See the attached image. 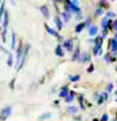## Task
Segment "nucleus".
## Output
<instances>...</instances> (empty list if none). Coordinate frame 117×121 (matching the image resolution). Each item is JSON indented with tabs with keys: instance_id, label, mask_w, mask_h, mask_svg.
Returning a JSON list of instances; mask_svg holds the SVG:
<instances>
[{
	"instance_id": "f257e3e1",
	"label": "nucleus",
	"mask_w": 117,
	"mask_h": 121,
	"mask_svg": "<svg viewBox=\"0 0 117 121\" xmlns=\"http://www.w3.org/2000/svg\"><path fill=\"white\" fill-rule=\"evenodd\" d=\"M93 42H94L93 55H94V56H101V55H102V42H104L102 35H97V37L93 39Z\"/></svg>"
},
{
	"instance_id": "f03ea898",
	"label": "nucleus",
	"mask_w": 117,
	"mask_h": 121,
	"mask_svg": "<svg viewBox=\"0 0 117 121\" xmlns=\"http://www.w3.org/2000/svg\"><path fill=\"white\" fill-rule=\"evenodd\" d=\"M25 46H26V45L23 44L22 41H21V42H18V46H17V67L21 64L23 52H25Z\"/></svg>"
},
{
	"instance_id": "7ed1b4c3",
	"label": "nucleus",
	"mask_w": 117,
	"mask_h": 121,
	"mask_svg": "<svg viewBox=\"0 0 117 121\" xmlns=\"http://www.w3.org/2000/svg\"><path fill=\"white\" fill-rule=\"evenodd\" d=\"M12 113V108L11 106H6V108H3V110L0 112V121H6Z\"/></svg>"
},
{
	"instance_id": "20e7f679",
	"label": "nucleus",
	"mask_w": 117,
	"mask_h": 121,
	"mask_svg": "<svg viewBox=\"0 0 117 121\" xmlns=\"http://www.w3.org/2000/svg\"><path fill=\"white\" fill-rule=\"evenodd\" d=\"M29 50H30V45H26L25 46V52H23V56H22V60H21V64L17 67V71H21L22 67L25 65V63L27 60V56H29Z\"/></svg>"
},
{
	"instance_id": "39448f33",
	"label": "nucleus",
	"mask_w": 117,
	"mask_h": 121,
	"mask_svg": "<svg viewBox=\"0 0 117 121\" xmlns=\"http://www.w3.org/2000/svg\"><path fill=\"white\" fill-rule=\"evenodd\" d=\"M45 29H46V31H48L49 35H52V37H55L57 39H63V37L59 34V30H55V29H52L50 26H48V25H45Z\"/></svg>"
},
{
	"instance_id": "423d86ee",
	"label": "nucleus",
	"mask_w": 117,
	"mask_h": 121,
	"mask_svg": "<svg viewBox=\"0 0 117 121\" xmlns=\"http://www.w3.org/2000/svg\"><path fill=\"white\" fill-rule=\"evenodd\" d=\"M109 49H110V53L116 56L117 55V38H110L109 39Z\"/></svg>"
},
{
	"instance_id": "0eeeda50",
	"label": "nucleus",
	"mask_w": 117,
	"mask_h": 121,
	"mask_svg": "<svg viewBox=\"0 0 117 121\" xmlns=\"http://www.w3.org/2000/svg\"><path fill=\"white\" fill-rule=\"evenodd\" d=\"M108 91H105L104 94H95V99H97V104L98 105H102L105 101H108Z\"/></svg>"
},
{
	"instance_id": "6e6552de",
	"label": "nucleus",
	"mask_w": 117,
	"mask_h": 121,
	"mask_svg": "<svg viewBox=\"0 0 117 121\" xmlns=\"http://www.w3.org/2000/svg\"><path fill=\"white\" fill-rule=\"evenodd\" d=\"M63 46H64V49H65V50L72 52V50H74V39H71V38L64 39V41H63Z\"/></svg>"
},
{
	"instance_id": "1a4fd4ad",
	"label": "nucleus",
	"mask_w": 117,
	"mask_h": 121,
	"mask_svg": "<svg viewBox=\"0 0 117 121\" xmlns=\"http://www.w3.org/2000/svg\"><path fill=\"white\" fill-rule=\"evenodd\" d=\"M55 25H56V27H57L59 31L64 27V21H63L61 15H56V17H55Z\"/></svg>"
},
{
	"instance_id": "9d476101",
	"label": "nucleus",
	"mask_w": 117,
	"mask_h": 121,
	"mask_svg": "<svg viewBox=\"0 0 117 121\" xmlns=\"http://www.w3.org/2000/svg\"><path fill=\"white\" fill-rule=\"evenodd\" d=\"M64 46H63V44H57L56 45V48H55V55L57 56V57H63V56L65 55L64 53Z\"/></svg>"
},
{
	"instance_id": "9b49d317",
	"label": "nucleus",
	"mask_w": 117,
	"mask_h": 121,
	"mask_svg": "<svg viewBox=\"0 0 117 121\" xmlns=\"http://www.w3.org/2000/svg\"><path fill=\"white\" fill-rule=\"evenodd\" d=\"M39 11H41V14L44 15V18L45 19H49V17H50V12H49V8H48V6L46 4H42V6H39V8H38Z\"/></svg>"
},
{
	"instance_id": "f8f14e48",
	"label": "nucleus",
	"mask_w": 117,
	"mask_h": 121,
	"mask_svg": "<svg viewBox=\"0 0 117 121\" xmlns=\"http://www.w3.org/2000/svg\"><path fill=\"white\" fill-rule=\"evenodd\" d=\"M87 33H89L90 37H95V35H98V26H95V25L90 26V27L87 29Z\"/></svg>"
},
{
	"instance_id": "ddd939ff",
	"label": "nucleus",
	"mask_w": 117,
	"mask_h": 121,
	"mask_svg": "<svg viewBox=\"0 0 117 121\" xmlns=\"http://www.w3.org/2000/svg\"><path fill=\"white\" fill-rule=\"evenodd\" d=\"M8 25H10V18H8V11H6L4 14V18H3V22H1V29H8Z\"/></svg>"
},
{
	"instance_id": "4468645a",
	"label": "nucleus",
	"mask_w": 117,
	"mask_h": 121,
	"mask_svg": "<svg viewBox=\"0 0 117 121\" xmlns=\"http://www.w3.org/2000/svg\"><path fill=\"white\" fill-rule=\"evenodd\" d=\"M80 56H82V53H80V48H79V46H76V49H74L72 60L74 61H80Z\"/></svg>"
},
{
	"instance_id": "2eb2a0df",
	"label": "nucleus",
	"mask_w": 117,
	"mask_h": 121,
	"mask_svg": "<svg viewBox=\"0 0 117 121\" xmlns=\"http://www.w3.org/2000/svg\"><path fill=\"white\" fill-rule=\"evenodd\" d=\"M71 15H72V14L68 12V11H65V10L61 12V18H63V21H64V23H68L69 21H71Z\"/></svg>"
},
{
	"instance_id": "dca6fc26",
	"label": "nucleus",
	"mask_w": 117,
	"mask_h": 121,
	"mask_svg": "<svg viewBox=\"0 0 117 121\" xmlns=\"http://www.w3.org/2000/svg\"><path fill=\"white\" fill-rule=\"evenodd\" d=\"M91 60V56H90L89 52H83L82 56H80V63H89Z\"/></svg>"
},
{
	"instance_id": "f3484780",
	"label": "nucleus",
	"mask_w": 117,
	"mask_h": 121,
	"mask_svg": "<svg viewBox=\"0 0 117 121\" xmlns=\"http://www.w3.org/2000/svg\"><path fill=\"white\" fill-rule=\"evenodd\" d=\"M84 27H86V23H84V22H79L78 25L75 26V33H76V34H80V33L84 30Z\"/></svg>"
},
{
	"instance_id": "a211bd4d",
	"label": "nucleus",
	"mask_w": 117,
	"mask_h": 121,
	"mask_svg": "<svg viewBox=\"0 0 117 121\" xmlns=\"http://www.w3.org/2000/svg\"><path fill=\"white\" fill-rule=\"evenodd\" d=\"M18 46V41H17V34L11 31V49H17Z\"/></svg>"
},
{
	"instance_id": "6ab92c4d",
	"label": "nucleus",
	"mask_w": 117,
	"mask_h": 121,
	"mask_svg": "<svg viewBox=\"0 0 117 121\" xmlns=\"http://www.w3.org/2000/svg\"><path fill=\"white\" fill-rule=\"evenodd\" d=\"M104 60H105L106 63H113V61H116V56L113 55V53H106V55L104 56Z\"/></svg>"
},
{
	"instance_id": "aec40b11",
	"label": "nucleus",
	"mask_w": 117,
	"mask_h": 121,
	"mask_svg": "<svg viewBox=\"0 0 117 121\" xmlns=\"http://www.w3.org/2000/svg\"><path fill=\"white\" fill-rule=\"evenodd\" d=\"M68 94H69V90H68V87L67 86H64V87H61L60 88V93H59V97L60 98H65Z\"/></svg>"
},
{
	"instance_id": "412c9836",
	"label": "nucleus",
	"mask_w": 117,
	"mask_h": 121,
	"mask_svg": "<svg viewBox=\"0 0 117 121\" xmlns=\"http://www.w3.org/2000/svg\"><path fill=\"white\" fill-rule=\"evenodd\" d=\"M74 98H75V93H74V91H69V94L64 98V101H65L67 104H71V102L74 101Z\"/></svg>"
},
{
	"instance_id": "4be33fe9",
	"label": "nucleus",
	"mask_w": 117,
	"mask_h": 121,
	"mask_svg": "<svg viewBox=\"0 0 117 121\" xmlns=\"http://www.w3.org/2000/svg\"><path fill=\"white\" fill-rule=\"evenodd\" d=\"M7 65H8V67H12V65H14V56H12L11 52L7 55Z\"/></svg>"
},
{
	"instance_id": "5701e85b",
	"label": "nucleus",
	"mask_w": 117,
	"mask_h": 121,
	"mask_svg": "<svg viewBox=\"0 0 117 121\" xmlns=\"http://www.w3.org/2000/svg\"><path fill=\"white\" fill-rule=\"evenodd\" d=\"M78 106H68L67 108V112L68 113H71V114H75V113H78Z\"/></svg>"
},
{
	"instance_id": "b1692460",
	"label": "nucleus",
	"mask_w": 117,
	"mask_h": 121,
	"mask_svg": "<svg viewBox=\"0 0 117 121\" xmlns=\"http://www.w3.org/2000/svg\"><path fill=\"white\" fill-rule=\"evenodd\" d=\"M1 41H3V42H6L7 41V30L6 29H1Z\"/></svg>"
},
{
	"instance_id": "393cba45",
	"label": "nucleus",
	"mask_w": 117,
	"mask_h": 121,
	"mask_svg": "<svg viewBox=\"0 0 117 121\" xmlns=\"http://www.w3.org/2000/svg\"><path fill=\"white\" fill-rule=\"evenodd\" d=\"M69 80H71V82H79V80H80V75H71V76H69Z\"/></svg>"
},
{
	"instance_id": "a878e982",
	"label": "nucleus",
	"mask_w": 117,
	"mask_h": 121,
	"mask_svg": "<svg viewBox=\"0 0 117 121\" xmlns=\"http://www.w3.org/2000/svg\"><path fill=\"white\" fill-rule=\"evenodd\" d=\"M101 15H104V8L102 7H98L95 10V17H101Z\"/></svg>"
},
{
	"instance_id": "bb28decb",
	"label": "nucleus",
	"mask_w": 117,
	"mask_h": 121,
	"mask_svg": "<svg viewBox=\"0 0 117 121\" xmlns=\"http://www.w3.org/2000/svg\"><path fill=\"white\" fill-rule=\"evenodd\" d=\"M50 117H52V114H50V113L42 114V116H39V121H42V120H48V118H50Z\"/></svg>"
},
{
	"instance_id": "cd10ccee",
	"label": "nucleus",
	"mask_w": 117,
	"mask_h": 121,
	"mask_svg": "<svg viewBox=\"0 0 117 121\" xmlns=\"http://www.w3.org/2000/svg\"><path fill=\"white\" fill-rule=\"evenodd\" d=\"M105 17H108L109 19H113V18L116 17V14L113 11H106V14H105Z\"/></svg>"
},
{
	"instance_id": "c85d7f7f",
	"label": "nucleus",
	"mask_w": 117,
	"mask_h": 121,
	"mask_svg": "<svg viewBox=\"0 0 117 121\" xmlns=\"http://www.w3.org/2000/svg\"><path fill=\"white\" fill-rule=\"evenodd\" d=\"M79 102H80V109L84 110L86 106H84V102H83V95H79Z\"/></svg>"
},
{
	"instance_id": "c756f323",
	"label": "nucleus",
	"mask_w": 117,
	"mask_h": 121,
	"mask_svg": "<svg viewBox=\"0 0 117 121\" xmlns=\"http://www.w3.org/2000/svg\"><path fill=\"white\" fill-rule=\"evenodd\" d=\"M84 23H86V27L89 29L90 26H93V22H91V18H86V21H84Z\"/></svg>"
},
{
	"instance_id": "7c9ffc66",
	"label": "nucleus",
	"mask_w": 117,
	"mask_h": 121,
	"mask_svg": "<svg viewBox=\"0 0 117 121\" xmlns=\"http://www.w3.org/2000/svg\"><path fill=\"white\" fill-rule=\"evenodd\" d=\"M101 35H102V38H106V37H108V29H102Z\"/></svg>"
},
{
	"instance_id": "2f4dec72",
	"label": "nucleus",
	"mask_w": 117,
	"mask_h": 121,
	"mask_svg": "<svg viewBox=\"0 0 117 121\" xmlns=\"http://www.w3.org/2000/svg\"><path fill=\"white\" fill-rule=\"evenodd\" d=\"M112 30L117 31V19H114V21H113V25H112Z\"/></svg>"
},
{
	"instance_id": "473e14b6",
	"label": "nucleus",
	"mask_w": 117,
	"mask_h": 121,
	"mask_svg": "<svg viewBox=\"0 0 117 121\" xmlns=\"http://www.w3.org/2000/svg\"><path fill=\"white\" fill-rule=\"evenodd\" d=\"M112 90H113V84L109 83V84L106 86V91H108V93H112Z\"/></svg>"
},
{
	"instance_id": "72a5a7b5",
	"label": "nucleus",
	"mask_w": 117,
	"mask_h": 121,
	"mask_svg": "<svg viewBox=\"0 0 117 121\" xmlns=\"http://www.w3.org/2000/svg\"><path fill=\"white\" fill-rule=\"evenodd\" d=\"M108 120H109V116L106 114V113H105V114H102V117H101V121H108Z\"/></svg>"
},
{
	"instance_id": "f704fd0d",
	"label": "nucleus",
	"mask_w": 117,
	"mask_h": 121,
	"mask_svg": "<svg viewBox=\"0 0 117 121\" xmlns=\"http://www.w3.org/2000/svg\"><path fill=\"white\" fill-rule=\"evenodd\" d=\"M75 18H76V21H80V19H83V14H82V12H80V14H76Z\"/></svg>"
},
{
	"instance_id": "c9c22d12",
	"label": "nucleus",
	"mask_w": 117,
	"mask_h": 121,
	"mask_svg": "<svg viewBox=\"0 0 117 121\" xmlns=\"http://www.w3.org/2000/svg\"><path fill=\"white\" fill-rule=\"evenodd\" d=\"M87 71L93 72V71H94V65H93V64H90V67H89V69H87Z\"/></svg>"
},
{
	"instance_id": "e433bc0d",
	"label": "nucleus",
	"mask_w": 117,
	"mask_h": 121,
	"mask_svg": "<svg viewBox=\"0 0 117 121\" xmlns=\"http://www.w3.org/2000/svg\"><path fill=\"white\" fill-rule=\"evenodd\" d=\"M14 84H15V79H12V82L10 83V87H11V88H14Z\"/></svg>"
},
{
	"instance_id": "4c0bfd02",
	"label": "nucleus",
	"mask_w": 117,
	"mask_h": 121,
	"mask_svg": "<svg viewBox=\"0 0 117 121\" xmlns=\"http://www.w3.org/2000/svg\"><path fill=\"white\" fill-rule=\"evenodd\" d=\"M52 1H53V3H56V4H57V3H63V0H52Z\"/></svg>"
},
{
	"instance_id": "58836bf2",
	"label": "nucleus",
	"mask_w": 117,
	"mask_h": 121,
	"mask_svg": "<svg viewBox=\"0 0 117 121\" xmlns=\"http://www.w3.org/2000/svg\"><path fill=\"white\" fill-rule=\"evenodd\" d=\"M72 3H74V4H76V6H79V1H78V0H72Z\"/></svg>"
},
{
	"instance_id": "ea45409f",
	"label": "nucleus",
	"mask_w": 117,
	"mask_h": 121,
	"mask_svg": "<svg viewBox=\"0 0 117 121\" xmlns=\"http://www.w3.org/2000/svg\"><path fill=\"white\" fill-rule=\"evenodd\" d=\"M114 38H117V31H114Z\"/></svg>"
},
{
	"instance_id": "a19ab883",
	"label": "nucleus",
	"mask_w": 117,
	"mask_h": 121,
	"mask_svg": "<svg viewBox=\"0 0 117 121\" xmlns=\"http://www.w3.org/2000/svg\"><path fill=\"white\" fill-rule=\"evenodd\" d=\"M93 121H101V120H97V118H94V120H93Z\"/></svg>"
},
{
	"instance_id": "79ce46f5",
	"label": "nucleus",
	"mask_w": 117,
	"mask_h": 121,
	"mask_svg": "<svg viewBox=\"0 0 117 121\" xmlns=\"http://www.w3.org/2000/svg\"><path fill=\"white\" fill-rule=\"evenodd\" d=\"M114 94H116V95H117V91H116V93H114Z\"/></svg>"
},
{
	"instance_id": "37998d69",
	"label": "nucleus",
	"mask_w": 117,
	"mask_h": 121,
	"mask_svg": "<svg viewBox=\"0 0 117 121\" xmlns=\"http://www.w3.org/2000/svg\"><path fill=\"white\" fill-rule=\"evenodd\" d=\"M110 1H114V0H110Z\"/></svg>"
},
{
	"instance_id": "c03bdc74",
	"label": "nucleus",
	"mask_w": 117,
	"mask_h": 121,
	"mask_svg": "<svg viewBox=\"0 0 117 121\" xmlns=\"http://www.w3.org/2000/svg\"><path fill=\"white\" fill-rule=\"evenodd\" d=\"M116 71H117V67H116Z\"/></svg>"
}]
</instances>
